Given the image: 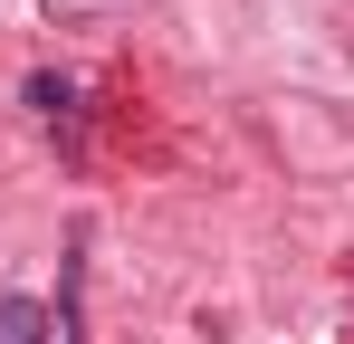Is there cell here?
<instances>
[{
  "label": "cell",
  "mask_w": 354,
  "mask_h": 344,
  "mask_svg": "<svg viewBox=\"0 0 354 344\" xmlns=\"http://www.w3.org/2000/svg\"><path fill=\"white\" fill-rule=\"evenodd\" d=\"M58 335H48V306H39V296H10V306H0V344H58Z\"/></svg>",
  "instance_id": "1"
}]
</instances>
